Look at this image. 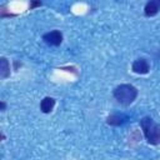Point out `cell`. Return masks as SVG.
<instances>
[{
	"label": "cell",
	"instance_id": "6da1fadb",
	"mask_svg": "<svg viewBox=\"0 0 160 160\" xmlns=\"http://www.w3.org/2000/svg\"><path fill=\"white\" fill-rule=\"evenodd\" d=\"M140 128L146 141L150 145L160 144V124L155 122V120L150 116H145L140 120Z\"/></svg>",
	"mask_w": 160,
	"mask_h": 160
},
{
	"label": "cell",
	"instance_id": "7a4b0ae2",
	"mask_svg": "<svg viewBox=\"0 0 160 160\" xmlns=\"http://www.w3.org/2000/svg\"><path fill=\"white\" fill-rule=\"evenodd\" d=\"M112 95L120 105L129 106L138 98V89L131 84H120L114 89Z\"/></svg>",
	"mask_w": 160,
	"mask_h": 160
},
{
	"label": "cell",
	"instance_id": "3957f363",
	"mask_svg": "<svg viewBox=\"0 0 160 160\" xmlns=\"http://www.w3.org/2000/svg\"><path fill=\"white\" fill-rule=\"evenodd\" d=\"M42 40L50 46H59L62 42V34L59 30H52L42 35Z\"/></svg>",
	"mask_w": 160,
	"mask_h": 160
},
{
	"label": "cell",
	"instance_id": "277c9868",
	"mask_svg": "<svg viewBox=\"0 0 160 160\" xmlns=\"http://www.w3.org/2000/svg\"><path fill=\"white\" fill-rule=\"evenodd\" d=\"M131 70L135 72V74H139V75H145L150 71V64L149 61L145 59V58H139L136 59L132 65H131Z\"/></svg>",
	"mask_w": 160,
	"mask_h": 160
},
{
	"label": "cell",
	"instance_id": "5b68a950",
	"mask_svg": "<svg viewBox=\"0 0 160 160\" xmlns=\"http://www.w3.org/2000/svg\"><path fill=\"white\" fill-rule=\"evenodd\" d=\"M160 10V1L159 0H150L146 2L144 8V14L145 16H155Z\"/></svg>",
	"mask_w": 160,
	"mask_h": 160
},
{
	"label": "cell",
	"instance_id": "8992f818",
	"mask_svg": "<svg viewBox=\"0 0 160 160\" xmlns=\"http://www.w3.org/2000/svg\"><path fill=\"white\" fill-rule=\"evenodd\" d=\"M55 106V99L51 98V96H46L41 101H40V110L44 112V114H49L52 111Z\"/></svg>",
	"mask_w": 160,
	"mask_h": 160
},
{
	"label": "cell",
	"instance_id": "52a82bcc",
	"mask_svg": "<svg viewBox=\"0 0 160 160\" xmlns=\"http://www.w3.org/2000/svg\"><path fill=\"white\" fill-rule=\"evenodd\" d=\"M126 116L124 114H111L106 118V122L111 126H120L126 121Z\"/></svg>",
	"mask_w": 160,
	"mask_h": 160
},
{
	"label": "cell",
	"instance_id": "ba28073f",
	"mask_svg": "<svg viewBox=\"0 0 160 160\" xmlns=\"http://www.w3.org/2000/svg\"><path fill=\"white\" fill-rule=\"evenodd\" d=\"M10 75V64L6 58H0V76L2 79H6Z\"/></svg>",
	"mask_w": 160,
	"mask_h": 160
},
{
	"label": "cell",
	"instance_id": "9c48e42d",
	"mask_svg": "<svg viewBox=\"0 0 160 160\" xmlns=\"http://www.w3.org/2000/svg\"><path fill=\"white\" fill-rule=\"evenodd\" d=\"M36 6H41V2H40V1H34V2L30 4V9H34V8H36Z\"/></svg>",
	"mask_w": 160,
	"mask_h": 160
},
{
	"label": "cell",
	"instance_id": "30bf717a",
	"mask_svg": "<svg viewBox=\"0 0 160 160\" xmlns=\"http://www.w3.org/2000/svg\"><path fill=\"white\" fill-rule=\"evenodd\" d=\"M5 109H6V102L5 101H0V110L5 111Z\"/></svg>",
	"mask_w": 160,
	"mask_h": 160
}]
</instances>
